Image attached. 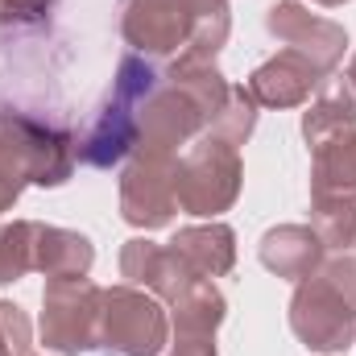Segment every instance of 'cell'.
<instances>
[{"mask_svg":"<svg viewBox=\"0 0 356 356\" xmlns=\"http://www.w3.org/2000/svg\"><path fill=\"white\" fill-rule=\"evenodd\" d=\"M120 33L149 63H216L232 33V13L228 0H129Z\"/></svg>","mask_w":356,"mask_h":356,"instance_id":"1","label":"cell"},{"mask_svg":"<svg viewBox=\"0 0 356 356\" xmlns=\"http://www.w3.org/2000/svg\"><path fill=\"white\" fill-rule=\"evenodd\" d=\"M290 332L311 353H348L356 344V257L336 253L307 273L290 298Z\"/></svg>","mask_w":356,"mask_h":356,"instance_id":"2","label":"cell"},{"mask_svg":"<svg viewBox=\"0 0 356 356\" xmlns=\"http://www.w3.org/2000/svg\"><path fill=\"white\" fill-rule=\"evenodd\" d=\"M75 137L25 112H0V216L25 186H63L75 170Z\"/></svg>","mask_w":356,"mask_h":356,"instance_id":"3","label":"cell"},{"mask_svg":"<svg viewBox=\"0 0 356 356\" xmlns=\"http://www.w3.org/2000/svg\"><path fill=\"white\" fill-rule=\"evenodd\" d=\"M162 71L141 58V54H124L116 63V79L104 95L95 120L83 137H75V158L83 166L95 170H112L116 162H124L133 149H137V137H141V112H145V99L149 91L158 88Z\"/></svg>","mask_w":356,"mask_h":356,"instance_id":"4","label":"cell"},{"mask_svg":"<svg viewBox=\"0 0 356 356\" xmlns=\"http://www.w3.org/2000/svg\"><path fill=\"white\" fill-rule=\"evenodd\" d=\"M241 182H245L241 145H228V141L203 133V137H195L186 145V154L175 166L178 211L216 220L241 199Z\"/></svg>","mask_w":356,"mask_h":356,"instance_id":"5","label":"cell"},{"mask_svg":"<svg viewBox=\"0 0 356 356\" xmlns=\"http://www.w3.org/2000/svg\"><path fill=\"white\" fill-rule=\"evenodd\" d=\"M170 348V315L162 298L141 286H108L99 307V353L108 356H162Z\"/></svg>","mask_w":356,"mask_h":356,"instance_id":"6","label":"cell"},{"mask_svg":"<svg viewBox=\"0 0 356 356\" xmlns=\"http://www.w3.org/2000/svg\"><path fill=\"white\" fill-rule=\"evenodd\" d=\"M99 307L104 286L91 277H54L42 290V344L46 353H99Z\"/></svg>","mask_w":356,"mask_h":356,"instance_id":"7","label":"cell"},{"mask_svg":"<svg viewBox=\"0 0 356 356\" xmlns=\"http://www.w3.org/2000/svg\"><path fill=\"white\" fill-rule=\"evenodd\" d=\"M175 166L178 158H162V154H133L129 158V166L120 175V220L129 228L154 232V228H166L178 216Z\"/></svg>","mask_w":356,"mask_h":356,"instance_id":"8","label":"cell"},{"mask_svg":"<svg viewBox=\"0 0 356 356\" xmlns=\"http://www.w3.org/2000/svg\"><path fill=\"white\" fill-rule=\"evenodd\" d=\"M266 29L286 50H298L302 58H311L319 75H336V67L348 50V29L311 13L298 0H277L266 13Z\"/></svg>","mask_w":356,"mask_h":356,"instance_id":"9","label":"cell"},{"mask_svg":"<svg viewBox=\"0 0 356 356\" xmlns=\"http://www.w3.org/2000/svg\"><path fill=\"white\" fill-rule=\"evenodd\" d=\"M323 79L327 75H319L311 58H302L298 50H282V54L266 58L249 75L245 91L253 95L257 108H298V104L311 99V91L319 88Z\"/></svg>","mask_w":356,"mask_h":356,"instance_id":"10","label":"cell"},{"mask_svg":"<svg viewBox=\"0 0 356 356\" xmlns=\"http://www.w3.org/2000/svg\"><path fill=\"white\" fill-rule=\"evenodd\" d=\"M120 277H124L129 286L149 290V294L162 298V302H175L191 282H199V277L186 273V266L170 253V245H154V241H145V236L124 241V249H120Z\"/></svg>","mask_w":356,"mask_h":356,"instance_id":"11","label":"cell"},{"mask_svg":"<svg viewBox=\"0 0 356 356\" xmlns=\"http://www.w3.org/2000/svg\"><path fill=\"white\" fill-rule=\"evenodd\" d=\"M257 257L273 277H286V282H302L307 273L323 266L327 249L319 241V232L311 224H277L269 228L257 245Z\"/></svg>","mask_w":356,"mask_h":356,"instance_id":"12","label":"cell"},{"mask_svg":"<svg viewBox=\"0 0 356 356\" xmlns=\"http://www.w3.org/2000/svg\"><path fill=\"white\" fill-rule=\"evenodd\" d=\"M170 253L186 266L195 277H224L236 266V232L224 220H207V224H191L178 228L175 241H166Z\"/></svg>","mask_w":356,"mask_h":356,"instance_id":"13","label":"cell"},{"mask_svg":"<svg viewBox=\"0 0 356 356\" xmlns=\"http://www.w3.org/2000/svg\"><path fill=\"white\" fill-rule=\"evenodd\" d=\"M311 199L356 203V129L332 133L311 145Z\"/></svg>","mask_w":356,"mask_h":356,"instance_id":"14","label":"cell"},{"mask_svg":"<svg viewBox=\"0 0 356 356\" xmlns=\"http://www.w3.org/2000/svg\"><path fill=\"white\" fill-rule=\"evenodd\" d=\"M95 266V245L75 228H58V224H38V257L33 269L46 273V282L54 277H88Z\"/></svg>","mask_w":356,"mask_h":356,"instance_id":"15","label":"cell"},{"mask_svg":"<svg viewBox=\"0 0 356 356\" xmlns=\"http://www.w3.org/2000/svg\"><path fill=\"white\" fill-rule=\"evenodd\" d=\"M356 129V88L348 75H327L319 83V95L302 112V137L307 145H319L332 133Z\"/></svg>","mask_w":356,"mask_h":356,"instance_id":"16","label":"cell"},{"mask_svg":"<svg viewBox=\"0 0 356 356\" xmlns=\"http://www.w3.org/2000/svg\"><path fill=\"white\" fill-rule=\"evenodd\" d=\"M166 307H170L175 332H199V336H216L220 323H224V315H228V302H224V294H220V286L211 277L191 282L175 302H166Z\"/></svg>","mask_w":356,"mask_h":356,"instance_id":"17","label":"cell"},{"mask_svg":"<svg viewBox=\"0 0 356 356\" xmlns=\"http://www.w3.org/2000/svg\"><path fill=\"white\" fill-rule=\"evenodd\" d=\"M38 257V220L0 224V286L21 282Z\"/></svg>","mask_w":356,"mask_h":356,"instance_id":"18","label":"cell"},{"mask_svg":"<svg viewBox=\"0 0 356 356\" xmlns=\"http://www.w3.org/2000/svg\"><path fill=\"white\" fill-rule=\"evenodd\" d=\"M311 228L319 232L323 249L348 253L356 245V203L353 199H311Z\"/></svg>","mask_w":356,"mask_h":356,"instance_id":"19","label":"cell"},{"mask_svg":"<svg viewBox=\"0 0 356 356\" xmlns=\"http://www.w3.org/2000/svg\"><path fill=\"white\" fill-rule=\"evenodd\" d=\"M253 129H257V104H253V95L245 88H232L224 112L211 120L207 133L220 137V141H228V145H245V141L253 137Z\"/></svg>","mask_w":356,"mask_h":356,"instance_id":"20","label":"cell"},{"mask_svg":"<svg viewBox=\"0 0 356 356\" xmlns=\"http://www.w3.org/2000/svg\"><path fill=\"white\" fill-rule=\"evenodd\" d=\"M33 348V323L17 302L0 298V356H29Z\"/></svg>","mask_w":356,"mask_h":356,"instance_id":"21","label":"cell"},{"mask_svg":"<svg viewBox=\"0 0 356 356\" xmlns=\"http://www.w3.org/2000/svg\"><path fill=\"white\" fill-rule=\"evenodd\" d=\"M50 17V0H0V29L42 25Z\"/></svg>","mask_w":356,"mask_h":356,"instance_id":"22","label":"cell"},{"mask_svg":"<svg viewBox=\"0 0 356 356\" xmlns=\"http://www.w3.org/2000/svg\"><path fill=\"white\" fill-rule=\"evenodd\" d=\"M170 356H220V353H216V336H199V332H175Z\"/></svg>","mask_w":356,"mask_h":356,"instance_id":"23","label":"cell"},{"mask_svg":"<svg viewBox=\"0 0 356 356\" xmlns=\"http://www.w3.org/2000/svg\"><path fill=\"white\" fill-rule=\"evenodd\" d=\"M315 4H323V8H340V4H348V0H315Z\"/></svg>","mask_w":356,"mask_h":356,"instance_id":"24","label":"cell"},{"mask_svg":"<svg viewBox=\"0 0 356 356\" xmlns=\"http://www.w3.org/2000/svg\"><path fill=\"white\" fill-rule=\"evenodd\" d=\"M348 79H353V88H356V54H353V67H348Z\"/></svg>","mask_w":356,"mask_h":356,"instance_id":"25","label":"cell"}]
</instances>
